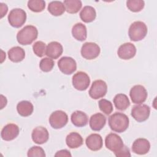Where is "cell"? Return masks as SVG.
I'll use <instances>...</instances> for the list:
<instances>
[{
  "label": "cell",
  "instance_id": "obj_1",
  "mask_svg": "<svg viewBox=\"0 0 157 157\" xmlns=\"http://www.w3.org/2000/svg\"><path fill=\"white\" fill-rule=\"evenodd\" d=\"M129 118L121 112H115L109 118V125L110 129L118 133L125 131L129 126Z\"/></svg>",
  "mask_w": 157,
  "mask_h": 157
},
{
  "label": "cell",
  "instance_id": "obj_2",
  "mask_svg": "<svg viewBox=\"0 0 157 157\" xmlns=\"http://www.w3.org/2000/svg\"><path fill=\"white\" fill-rule=\"evenodd\" d=\"M38 36V31L36 27L33 25H27L19 31L17 34L18 42L23 45L32 44Z\"/></svg>",
  "mask_w": 157,
  "mask_h": 157
},
{
  "label": "cell",
  "instance_id": "obj_3",
  "mask_svg": "<svg viewBox=\"0 0 157 157\" xmlns=\"http://www.w3.org/2000/svg\"><path fill=\"white\" fill-rule=\"evenodd\" d=\"M147 34V26L145 23L137 21L132 23L128 30L129 39L132 41L137 42L145 38Z\"/></svg>",
  "mask_w": 157,
  "mask_h": 157
},
{
  "label": "cell",
  "instance_id": "obj_4",
  "mask_svg": "<svg viewBox=\"0 0 157 157\" xmlns=\"http://www.w3.org/2000/svg\"><path fill=\"white\" fill-rule=\"evenodd\" d=\"M105 145L106 148L113 152L115 156L122 151L125 146L120 136L115 133H110L105 137Z\"/></svg>",
  "mask_w": 157,
  "mask_h": 157
},
{
  "label": "cell",
  "instance_id": "obj_5",
  "mask_svg": "<svg viewBox=\"0 0 157 157\" xmlns=\"http://www.w3.org/2000/svg\"><path fill=\"white\" fill-rule=\"evenodd\" d=\"M26 20V13L22 9L16 8L10 10L8 15V21L14 28L22 26Z\"/></svg>",
  "mask_w": 157,
  "mask_h": 157
},
{
  "label": "cell",
  "instance_id": "obj_6",
  "mask_svg": "<svg viewBox=\"0 0 157 157\" xmlns=\"http://www.w3.org/2000/svg\"><path fill=\"white\" fill-rule=\"evenodd\" d=\"M68 122V116L63 110H56L52 113L49 117L50 126L54 129H60L66 125Z\"/></svg>",
  "mask_w": 157,
  "mask_h": 157
},
{
  "label": "cell",
  "instance_id": "obj_7",
  "mask_svg": "<svg viewBox=\"0 0 157 157\" xmlns=\"http://www.w3.org/2000/svg\"><path fill=\"white\" fill-rule=\"evenodd\" d=\"M107 85L102 80L94 81L89 90L90 96L94 99L103 98L107 93Z\"/></svg>",
  "mask_w": 157,
  "mask_h": 157
},
{
  "label": "cell",
  "instance_id": "obj_8",
  "mask_svg": "<svg viewBox=\"0 0 157 157\" xmlns=\"http://www.w3.org/2000/svg\"><path fill=\"white\" fill-rule=\"evenodd\" d=\"M72 85L77 90H86L90 83V78L88 75L82 71L77 72L72 77Z\"/></svg>",
  "mask_w": 157,
  "mask_h": 157
},
{
  "label": "cell",
  "instance_id": "obj_9",
  "mask_svg": "<svg viewBox=\"0 0 157 157\" xmlns=\"http://www.w3.org/2000/svg\"><path fill=\"white\" fill-rule=\"evenodd\" d=\"M99 46L94 42H85L81 48V55L86 59H93L100 54Z\"/></svg>",
  "mask_w": 157,
  "mask_h": 157
},
{
  "label": "cell",
  "instance_id": "obj_10",
  "mask_svg": "<svg viewBox=\"0 0 157 157\" xmlns=\"http://www.w3.org/2000/svg\"><path fill=\"white\" fill-rule=\"evenodd\" d=\"M129 96L133 103L141 104L146 101L148 93L144 86L137 85L131 88L129 92Z\"/></svg>",
  "mask_w": 157,
  "mask_h": 157
},
{
  "label": "cell",
  "instance_id": "obj_11",
  "mask_svg": "<svg viewBox=\"0 0 157 157\" xmlns=\"http://www.w3.org/2000/svg\"><path fill=\"white\" fill-rule=\"evenodd\" d=\"M150 113V108L146 104L134 105L131 109V116L138 122H143L147 120Z\"/></svg>",
  "mask_w": 157,
  "mask_h": 157
},
{
  "label": "cell",
  "instance_id": "obj_12",
  "mask_svg": "<svg viewBox=\"0 0 157 157\" xmlns=\"http://www.w3.org/2000/svg\"><path fill=\"white\" fill-rule=\"evenodd\" d=\"M58 66L61 72L71 75L77 69V63L71 57L63 56L58 61Z\"/></svg>",
  "mask_w": 157,
  "mask_h": 157
},
{
  "label": "cell",
  "instance_id": "obj_13",
  "mask_svg": "<svg viewBox=\"0 0 157 157\" xmlns=\"http://www.w3.org/2000/svg\"><path fill=\"white\" fill-rule=\"evenodd\" d=\"M117 54L118 57L122 59H130L136 55V48L133 44L126 42L120 46Z\"/></svg>",
  "mask_w": 157,
  "mask_h": 157
},
{
  "label": "cell",
  "instance_id": "obj_14",
  "mask_svg": "<svg viewBox=\"0 0 157 157\" xmlns=\"http://www.w3.org/2000/svg\"><path fill=\"white\" fill-rule=\"evenodd\" d=\"M20 129L18 126L13 123L6 124L1 130V137L2 140L10 141L15 139L19 134Z\"/></svg>",
  "mask_w": 157,
  "mask_h": 157
},
{
  "label": "cell",
  "instance_id": "obj_15",
  "mask_svg": "<svg viewBox=\"0 0 157 157\" xmlns=\"http://www.w3.org/2000/svg\"><path fill=\"white\" fill-rule=\"evenodd\" d=\"M31 138L34 143L37 144H43L48 141L49 133L45 128L37 126L33 130Z\"/></svg>",
  "mask_w": 157,
  "mask_h": 157
},
{
  "label": "cell",
  "instance_id": "obj_16",
  "mask_svg": "<svg viewBox=\"0 0 157 157\" xmlns=\"http://www.w3.org/2000/svg\"><path fill=\"white\" fill-rule=\"evenodd\" d=\"M150 148V142L144 138L137 139L132 145V152L137 155H145L149 151Z\"/></svg>",
  "mask_w": 157,
  "mask_h": 157
},
{
  "label": "cell",
  "instance_id": "obj_17",
  "mask_svg": "<svg viewBox=\"0 0 157 157\" xmlns=\"http://www.w3.org/2000/svg\"><path fill=\"white\" fill-rule=\"evenodd\" d=\"M63 52L62 45L56 41H53L47 45L45 55L51 59H57L62 55Z\"/></svg>",
  "mask_w": 157,
  "mask_h": 157
},
{
  "label": "cell",
  "instance_id": "obj_18",
  "mask_svg": "<svg viewBox=\"0 0 157 157\" xmlns=\"http://www.w3.org/2000/svg\"><path fill=\"white\" fill-rule=\"evenodd\" d=\"M85 143L87 147L92 151H98L102 148L103 145L102 138L98 134H91L88 136Z\"/></svg>",
  "mask_w": 157,
  "mask_h": 157
},
{
  "label": "cell",
  "instance_id": "obj_19",
  "mask_svg": "<svg viewBox=\"0 0 157 157\" xmlns=\"http://www.w3.org/2000/svg\"><path fill=\"white\" fill-rule=\"evenodd\" d=\"M89 123L92 130L94 131H99L105 125L106 118L103 114L101 113H96L90 117Z\"/></svg>",
  "mask_w": 157,
  "mask_h": 157
},
{
  "label": "cell",
  "instance_id": "obj_20",
  "mask_svg": "<svg viewBox=\"0 0 157 157\" xmlns=\"http://www.w3.org/2000/svg\"><path fill=\"white\" fill-rule=\"evenodd\" d=\"M71 120L72 124L77 127H83L87 124L88 118L87 115L80 110L74 112L71 117Z\"/></svg>",
  "mask_w": 157,
  "mask_h": 157
},
{
  "label": "cell",
  "instance_id": "obj_21",
  "mask_svg": "<svg viewBox=\"0 0 157 157\" xmlns=\"http://www.w3.org/2000/svg\"><path fill=\"white\" fill-rule=\"evenodd\" d=\"M66 142L70 148H77L83 144V139L78 132H72L67 136Z\"/></svg>",
  "mask_w": 157,
  "mask_h": 157
},
{
  "label": "cell",
  "instance_id": "obj_22",
  "mask_svg": "<svg viewBox=\"0 0 157 157\" xmlns=\"http://www.w3.org/2000/svg\"><path fill=\"white\" fill-rule=\"evenodd\" d=\"M72 36L77 40L83 41L87 37V30L85 25L82 23L75 24L72 28Z\"/></svg>",
  "mask_w": 157,
  "mask_h": 157
},
{
  "label": "cell",
  "instance_id": "obj_23",
  "mask_svg": "<svg viewBox=\"0 0 157 157\" xmlns=\"http://www.w3.org/2000/svg\"><path fill=\"white\" fill-rule=\"evenodd\" d=\"M8 57L13 63H19L23 61L25 57V52L20 47L16 46L11 48L8 51Z\"/></svg>",
  "mask_w": 157,
  "mask_h": 157
},
{
  "label": "cell",
  "instance_id": "obj_24",
  "mask_svg": "<svg viewBox=\"0 0 157 157\" xmlns=\"http://www.w3.org/2000/svg\"><path fill=\"white\" fill-rule=\"evenodd\" d=\"M80 17L85 23H90L94 21L96 17V10L90 6H85L80 12Z\"/></svg>",
  "mask_w": 157,
  "mask_h": 157
},
{
  "label": "cell",
  "instance_id": "obj_25",
  "mask_svg": "<svg viewBox=\"0 0 157 157\" xmlns=\"http://www.w3.org/2000/svg\"><path fill=\"white\" fill-rule=\"evenodd\" d=\"M17 110L21 117H28L32 114L34 110L33 104L28 101H21L17 105Z\"/></svg>",
  "mask_w": 157,
  "mask_h": 157
},
{
  "label": "cell",
  "instance_id": "obj_26",
  "mask_svg": "<svg viewBox=\"0 0 157 157\" xmlns=\"http://www.w3.org/2000/svg\"><path fill=\"white\" fill-rule=\"evenodd\" d=\"M113 103L115 107L120 110H124L130 105V102L128 96L123 93H119L115 96Z\"/></svg>",
  "mask_w": 157,
  "mask_h": 157
},
{
  "label": "cell",
  "instance_id": "obj_27",
  "mask_svg": "<svg viewBox=\"0 0 157 157\" xmlns=\"http://www.w3.org/2000/svg\"><path fill=\"white\" fill-rule=\"evenodd\" d=\"M65 10L64 5L61 1H52L48 5V11L53 16H60Z\"/></svg>",
  "mask_w": 157,
  "mask_h": 157
},
{
  "label": "cell",
  "instance_id": "obj_28",
  "mask_svg": "<svg viewBox=\"0 0 157 157\" xmlns=\"http://www.w3.org/2000/svg\"><path fill=\"white\" fill-rule=\"evenodd\" d=\"M67 13H76L82 8V3L80 0H65L63 2Z\"/></svg>",
  "mask_w": 157,
  "mask_h": 157
},
{
  "label": "cell",
  "instance_id": "obj_29",
  "mask_svg": "<svg viewBox=\"0 0 157 157\" xmlns=\"http://www.w3.org/2000/svg\"><path fill=\"white\" fill-rule=\"evenodd\" d=\"M28 7L32 12H40L45 7V2L43 0H30L28 2Z\"/></svg>",
  "mask_w": 157,
  "mask_h": 157
},
{
  "label": "cell",
  "instance_id": "obj_30",
  "mask_svg": "<svg viewBox=\"0 0 157 157\" xmlns=\"http://www.w3.org/2000/svg\"><path fill=\"white\" fill-rule=\"evenodd\" d=\"M145 2L142 0H128L126 1V6L129 10L133 12H138L144 7Z\"/></svg>",
  "mask_w": 157,
  "mask_h": 157
},
{
  "label": "cell",
  "instance_id": "obj_31",
  "mask_svg": "<svg viewBox=\"0 0 157 157\" xmlns=\"http://www.w3.org/2000/svg\"><path fill=\"white\" fill-rule=\"evenodd\" d=\"M54 66L55 63L53 60L50 58H44L42 59L39 63V67L40 70L45 72L51 71Z\"/></svg>",
  "mask_w": 157,
  "mask_h": 157
},
{
  "label": "cell",
  "instance_id": "obj_32",
  "mask_svg": "<svg viewBox=\"0 0 157 157\" xmlns=\"http://www.w3.org/2000/svg\"><path fill=\"white\" fill-rule=\"evenodd\" d=\"M46 48L45 44L42 41H37L33 45L34 54L39 57H42L45 55Z\"/></svg>",
  "mask_w": 157,
  "mask_h": 157
},
{
  "label": "cell",
  "instance_id": "obj_33",
  "mask_svg": "<svg viewBox=\"0 0 157 157\" xmlns=\"http://www.w3.org/2000/svg\"><path fill=\"white\" fill-rule=\"evenodd\" d=\"M99 107L101 112L105 115H110L113 111V105L110 101L105 99H102L99 101Z\"/></svg>",
  "mask_w": 157,
  "mask_h": 157
},
{
  "label": "cell",
  "instance_id": "obj_34",
  "mask_svg": "<svg viewBox=\"0 0 157 157\" xmlns=\"http://www.w3.org/2000/svg\"><path fill=\"white\" fill-rule=\"evenodd\" d=\"M27 155L28 157H45L46 156L44 149L38 146H34L29 148Z\"/></svg>",
  "mask_w": 157,
  "mask_h": 157
},
{
  "label": "cell",
  "instance_id": "obj_35",
  "mask_svg": "<svg viewBox=\"0 0 157 157\" xmlns=\"http://www.w3.org/2000/svg\"><path fill=\"white\" fill-rule=\"evenodd\" d=\"M116 156L117 157H123V156H131V153L129 151V149L125 145L122 151H121L119 153H118Z\"/></svg>",
  "mask_w": 157,
  "mask_h": 157
},
{
  "label": "cell",
  "instance_id": "obj_36",
  "mask_svg": "<svg viewBox=\"0 0 157 157\" xmlns=\"http://www.w3.org/2000/svg\"><path fill=\"white\" fill-rule=\"evenodd\" d=\"M55 156H71V154L67 150H61L58 151L55 155Z\"/></svg>",
  "mask_w": 157,
  "mask_h": 157
},
{
  "label": "cell",
  "instance_id": "obj_37",
  "mask_svg": "<svg viewBox=\"0 0 157 157\" xmlns=\"http://www.w3.org/2000/svg\"><path fill=\"white\" fill-rule=\"evenodd\" d=\"M1 6V18H2L7 12L8 8L6 4L0 3Z\"/></svg>",
  "mask_w": 157,
  "mask_h": 157
},
{
  "label": "cell",
  "instance_id": "obj_38",
  "mask_svg": "<svg viewBox=\"0 0 157 157\" xmlns=\"http://www.w3.org/2000/svg\"><path fill=\"white\" fill-rule=\"evenodd\" d=\"M1 52H2V55H3V56H2V60H1V63H2L3 62V61L6 59V53H4V52L2 50H1Z\"/></svg>",
  "mask_w": 157,
  "mask_h": 157
}]
</instances>
